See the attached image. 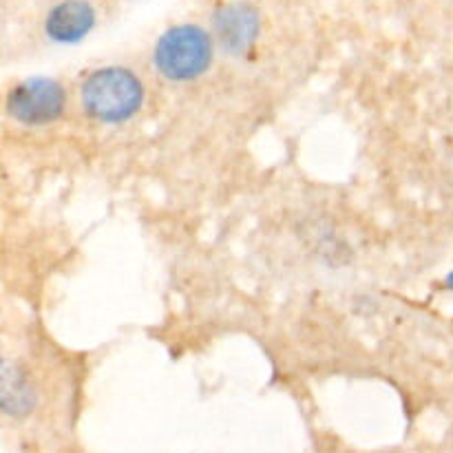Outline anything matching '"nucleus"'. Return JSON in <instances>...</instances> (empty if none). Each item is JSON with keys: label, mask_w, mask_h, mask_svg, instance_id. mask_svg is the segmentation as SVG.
I'll use <instances>...</instances> for the list:
<instances>
[{"label": "nucleus", "mask_w": 453, "mask_h": 453, "mask_svg": "<svg viewBox=\"0 0 453 453\" xmlns=\"http://www.w3.org/2000/svg\"><path fill=\"white\" fill-rule=\"evenodd\" d=\"M82 106L93 119L106 124L124 122L133 118L144 100L142 82L122 66L100 69L82 84Z\"/></svg>", "instance_id": "f257e3e1"}, {"label": "nucleus", "mask_w": 453, "mask_h": 453, "mask_svg": "<svg viewBox=\"0 0 453 453\" xmlns=\"http://www.w3.org/2000/svg\"><path fill=\"white\" fill-rule=\"evenodd\" d=\"M212 42L203 29L181 25L168 29L155 47V66L168 80H193L211 66Z\"/></svg>", "instance_id": "f03ea898"}, {"label": "nucleus", "mask_w": 453, "mask_h": 453, "mask_svg": "<svg viewBox=\"0 0 453 453\" xmlns=\"http://www.w3.org/2000/svg\"><path fill=\"white\" fill-rule=\"evenodd\" d=\"M65 88L49 78H31L12 88L7 97V111L18 122L40 127L58 119L65 111Z\"/></svg>", "instance_id": "7ed1b4c3"}, {"label": "nucleus", "mask_w": 453, "mask_h": 453, "mask_svg": "<svg viewBox=\"0 0 453 453\" xmlns=\"http://www.w3.org/2000/svg\"><path fill=\"white\" fill-rule=\"evenodd\" d=\"M215 31L230 53H246L259 35V16L250 4H226L215 13Z\"/></svg>", "instance_id": "20e7f679"}, {"label": "nucleus", "mask_w": 453, "mask_h": 453, "mask_svg": "<svg viewBox=\"0 0 453 453\" xmlns=\"http://www.w3.org/2000/svg\"><path fill=\"white\" fill-rule=\"evenodd\" d=\"M93 9L84 0H66L58 4L47 18V34L58 42H78L91 31Z\"/></svg>", "instance_id": "39448f33"}, {"label": "nucleus", "mask_w": 453, "mask_h": 453, "mask_svg": "<svg viewBox=\"0 0 453 453\" xmlns=\"http://www.w3.org/2000/svg\"><path fill=\"white\" fill-rule=\"evenodd\" d=\"M0 405L4 414L16 416V418L29 414L35 405V394L29 379L20 367L12 363H4L0 372Z\"/></svg>", "instance_id": "423d86ee"}, {"label": "nucleus", "mask_w": 453, "mask_h": 453, "mask_svg": "<svg viewBox=\"0 0 453 453\" xmlns=\"http://www.w3.org/2000/svg\"><path fill=\"white\" fill-rule=\"evenodd\" d=\"M447 286L453 288V274H449V279H447Z\"/></svg>", "instance_id": "0eeeda50"}]
</instances>
